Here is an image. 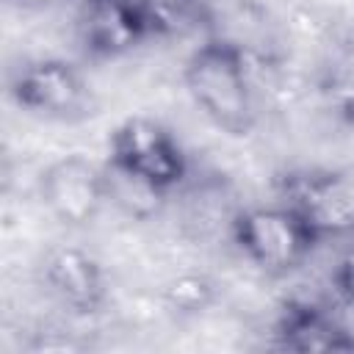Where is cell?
I'll return each mask as SVG.
<instances>
[{"label": "cell", "instance_id": "obj_4", "mask_svg": "<svg viewBox=\"0 0 354 354\" xmlns=\"http://www.w3.org/2000/svg\"><path fill=\"white\" fill-rule=\"evenodd\" d=\"M108 166L169 194L188 180V158L169 127L149 116L124 119L108 138Z\"/></svg>", "mask_w": 354, "mask_h": 354}, {"label": "cell", "instance_id": "obj_2", "mask_svg": "<svg viewBox=\"0 0 354 354\" xmlns=\"http://www.w3.org/2000/svg\"><path fill=\"white\" fill-rule=\"evenodd\" d=\"M230 238L252 266L271 277L293 274L318 246L313 230L285 202L238 207L230 221Z\"/></svg>", "mask_w": 354, "mask_h": 354}, {"label": "cell", "instance_id": "obj_6", "mask_svg": "<svg viewBox=\"0 0 354 354\" xmlns=\"http://www.w3.org/2000/svg\"><path fill=\"white\" fill-rule=\"evenodd\" d=\"M39 199L58 224L72 230L88 227L108 202L105 166L83 155L53 160L39 174Z\"/></svg>", "mask_w": 354, "mask_h": 354}, {"label": "cell", "instance_id": "obj_13", "mask_svg": "<svg viewBox=\"0 0 354 354\" xmlns=\"http://www.w3.org/2000/svg\"><path fill=\"white\" fill-rule=\"evenodd\" d=\"M332 288L340 296V301L354 307V243L343 249V254L337 257L335 271H332Z\"/></svg>", "mask_w": 354, "mask_h": 354}, {"label": "cell", "instance_id": "obj_9", "mask_svg": "<svg viewBox=\"0 0 354 354\" xmlns=\"http://www.w3.org/2000/svg\"><path fill=\"white\" fill-rule=\"evenodd\" d=\"M271 337L274 348L279 351H354V335L348 326H343L329 310L304 299H290L282 304L271 326Z\"/></svg>", "mask_w": 354, "mask_h": 354}, {"label": "cell", "instance_id": "obj_11", "mask_svg": "<svg viewBox=\"0 0 354 354\" xmlns=\"http://www.w3.org/2000/svg\"><path fill=\"white\" fill-rule=\"evenodd\" d=\"M105 183H108V202H113L119 210H124L127 216L141 218V221L155 216L166 196L163 191L152 188L149 183H144L133 174H124L108 163H105Z\"/></svg>", "mask_w": 354, "mask_h": 354}, {"label": "cell", "instance_id": "obj_3", "mask_svg": "<svg viewBox=\"0 0 354 354\" xmlns=\"http://www.w3.org/2000/svg\"><path fill=\"white\" fill-rule=\"evenodd\" d=\"M8 97L25 113L77 122L94 113L97 100L80 69L64 58H33L19 64L8 77Z\"/></svg>", "mask_w": 354, "mask_h": 354}, {"label": "cell", "instance_id": "obj_10", "mask_svg": "<svg viewBox=\"0 0 354 354\" xmlns=\"http://www.w3.org/2000/svg\"><path fill=\"white\" fill-rule=\"evenodd\" d=\"M147 14L152 39L183 36L194 28L210 25V3L207 0H141Z\"/></svg>", "mask_w": 354, "mask_h": 354}, {"label": "cell", "instance_id": "obj_8", "mask_svg": "<svg viewBox=\"0 0 354 354\" xmlns=\"http://www.w3.org/2000/svg\"><path fill=\"white\" fill-rule=\"evenodd\" d=\"M77 36L91 58H116L152 39L141 0H83Z\"/></svg>", "mask_w": 354, "mask_h": 354}, {"label": "cell", "instance_id": "obj_5", "mask_svg": "<svg viewBox=\"0 0 354 354\" xmlns=\"http://www.w3.org/2000/svg\"><path fill=\"white\" fill-rule=\"evenodd\" d=\"M279 196L321 241L354 238V174L340 169H299L279 177Z\"/></svg>", "mask_w": 354, "mask_h": 354}, {"label": "cell", "instance_id": "obj_12", "mask_svg": "<svg viewBox=\"0 0 354 354\" xmlns=\"http://www.w3.org/2000/svg\"><path fill=\"white\" fill-rule=\"evenodd\" d=\"M218 299V285L202 271H183L163 285V304L183 318L199 315Z\"/></svg>", "mask_w": 354, "mask_h": 354}, {"label": "cell", "instance_id": "obj_1", "mask_svg": "<svg viewBox=\"0 0 354 354\" xmlns=\"http://www.w3.org/2000/svg\"><path fill=\"white\" fill-rule=\"evenodd\" d=\"M183 83L205 119L230 138H246L257 124V108L246 53L224 36L205 39L183 66Z\"/></svg>", "mask_w": 354, "mask_h": 354}, {"label": "cell", "instance_id": "obj_14", "mask_svg": "<svg viewBox=\"0 0 354 354\" xmlns=\"http://www.w3.org/2000/svg\"><path fill=\"white\" fill-rule=\"evenodd\" d=\"M11 6H17V8H28V11H33V8H44V6H50L53 0H8Z\"/></svg>", "mask_w": 354, "mask_h": 354}, {"label": "cell", "instance_id": "obj_7", "mask_svg": "<svg viewBox=\"0 0 354 354\" xmlns=\"http://www.w3.org/2000/svg\"><path fill=\"white\" fill-rule=\"evenodd\" d=\"M47 293L75 315H97L108 301L105 271L94 254L80 246H50L39 266Z\"/></svg>", "mask_w": 354, "mask_h": 354}]
</instances>
